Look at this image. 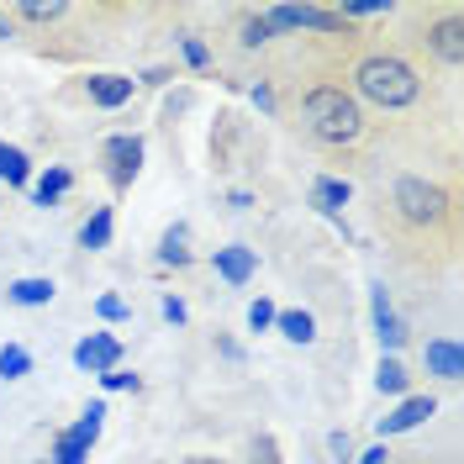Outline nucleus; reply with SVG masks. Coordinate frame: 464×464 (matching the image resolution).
Here are the masks:
<instances>
[{
  "instance_id": "obj_1",
  "label": "nucleus",
  "mask_w": 464,
  "mask_h": 464,
  "mask_svg": "<svg viewBox=\"0 0 464 464\" xmlns=\"http://www.w3.org/2000/svg\"><path fill=\"white\" fill-rule=\"evenodd\" d=\"M348 95L359 101V106H375V111H411L417 101H422V69L411 63V58L391 53V48H370V53L353 58V69H348Z\"/></svg>"
},
{
  "instance_id": "obj_2",
  "label": "nucleus",
  "mask_w": 464,
  "mask_h": 464,
  "mask_svg": "<svg viewBox=\"0 0 464 464\" xmlns=\"http://www.w3.org/2000/svg\"><path fill=\"white\" fill-rule=\"evenodd\" d=\"M301 132H306L317 148H327V153H343V148L364 143L370 116H364V106L348 95V85L317 80V85L301 95Z\"/></svg>"
},
{
  "instance_id": "obj_3",
  "label": "nucleus",
  "mask_w": 464,
  "mask_h": 464,
  "mask_svg": "<svg viewBox=\"0 0 464 464\" xmlns=\"http://www.w3.org/2000/svg\"><path fill=\"white\" fill-rule=\"evenodd\" d=\"M391 211H396V222H406V227L438 232L449 217H454V196H449L438 179L396 174V179H391Z\"/></svg>"
},
{
  "instance_id": "obj_4",
  "label": "nucleus",
  "mask_w": 464,
  "mask_h": 464,
  "mask_svg": "<svg viewBox=\"0 0 464 464\" xmlns=\"http://www.w3.org/2000/svg\"><path fill=\"white\" fill-rule=\"evenodd\" d=\"M143 153H148L143 132H111V138L101 143V169H106V185H111L116 196L138 185V174H143Z\"/></svg>"
},
{
  "instance_id": "obj_5",
  "label": "nucleus",
  "mask_w": 464,
  "mask_h": 464,
  "mask_svg": "<svg viewBox=\"0 0 464 464\" xmlns=\"http://www.w3.org/2000/svg\"><path fill=\"white\" fill-rule=\"evenodd\" d=\"M121 359H127V343L116 333H85L74 343V370H85V375H111V370H121Z\"/></svg>"
},
{
  "instance_id": "obj_6",
  "label": "nucleus",
  "mask_w": 464,
  "mask_h": 464,
  "mask_svg": "<svg viewBox=\"0 0 464 464\" xmlns=\"http://www.w3.org/2000/svg\"><path fill=\"white\" fill-rule=\"evenodd\" d=\"M428 417H438V396L433 391H417V396H401V401L380 417L375 433H380V443H385V438H401V433H411V428H422Z\"/></svg>"
},
{
  "instance_id": "obj_7",
  "label": "nucleus",
  "mask_w": 464,
  "mask_h": 464,
  "mask_svg": "<svg viewBox=\"0 0 464 464\" xmlns=\"http://www.w3.org/2000/svg\"><path fill=\"white\" fill-rule=\"evenodd\" d=\"M422 43H428V53H433L443 69H459L464 63V16H459V5H449L433 27L422 32Z\"/></svg>"
},
{
  "instance_id": "obj_8",
  "label": "nucleus",
  "mask_w": 464,
  "mask_h": 464,
  "mask_svg": "<svg viewBox=\"0 0 464 464\" xmlns=\"http://www.w3.org/2000/svg\"><path fill=\"white\" fill-rule=\"evenodd\" d=\"M422 370L438 380V385H459L464 380V348L454 333H438V338H428L422 343Z\"/></svg>"
},
{
  "instance_id": "obj_9",
  "label": "nucleus",
  "mask_w": 464,
  "mask_h": 464,
  "mask_svg": "<svg viewBox=\"0 0 464 464\" xmlns=\"http://www.w3.org/2000/svg\"><path fill=\"white\" fill-rule=\"evenodd\" d=\"M353 201V185H348L343 174H312V185H306V206L327 217V222H338L343 227V206Z\"/></svg>"
},
{
  "instance_id": "obj_10",
  "label": "nucleus",
  "mask_w": 464,
  "mask_h": 464,
  "mask_svg": "<svg viewBox=\"0 0 464 464\" xmlns=\"http://www.w3.org/2000/svg\"><path fill=\"white\" fill-rule=\"evenodd\" d=\"M370 322H375L380 353H401V343H406V322H401V312L391 306V290H385V285H370Z\"/></svg>"
},
{
  "instance_id": "obj_11",
  "label": "nucleus",
  "mask_w": 464,
  "mask_h": 464,
  "mask_svg": "<svg viewBox=\"0 0 464 464\" xmlns=\"http://www.w3.org/2000/svg\"><path fill=\"white\" fill-rule=\"evenodd\" d=\"M211 269H217V280L232 290H243L254 275H259V248H248V243H227V248H217L211 254Z\"/></svg>"
},
{
  "instance_id": "obj_12",
  "label": "nucleus",
  "mask_w": 464,
  "mask_h": 464,
  "mask_svg": "<svg viewBox=\"0 0 464 464\" xmlns=\"http://www.w3.org/2000/svg\"><path fill=\"white\" fill-rule=\"evenodd\" d=\"M69 190H74V169H69V164H48L43 174H32V185H27L32 206H43V211L63 206V196H69Z\"/></svg>"
},
{
  "instance_id": "obj_13",
  "label": "nucleus",
  "mask_w": 464,
  "mask_h": 464,
  "mask_svg": "<svg viewBox=\"0 0 464 464\" xmlns=\"http://www.w3.org/2000/svg\"><path fill=\"white\" fill-rule=\"evenodd\" d=\"M85 95H90V106L116 111V106H127V101L138 95V80H132V74H90V80H85Z\"/></svg>"
},
{
  "instance_id": "obj_14",
  "label": "nucleus",
  "mask_w": 464,
  "mask_h": 464,
  "mask_svg": "<svg viewBox=\"0 0 464 464\" xmlns=\"http://www.w3.org/2000/svg\"><path fill=\"white\" fill-rule=\"evenodd\" d=\"M58 285L48 280V275H22V280H11L5 285V301L11 306H22V312H37V306H53Z\"/></svg>"
},
{
  "instance_id": "obj_15",
  "label": "nucleus",
  "mask_w": 464,
  "mask_h": 464,
  "mask_svg": "<svg viewBox=\"0 0 464 464\" xmlns=\"http://www.w3.org/2000/svg\"><path fill=\"white\" fill-rule=\"evenodd\" d=\"M5 11H11V22H32V27H53L63 16H74L69 0H16V5H5Z\"/></svg>"
},
{
  "instance_id": "obj_16",
  "label": "nucleus",
  "mask_w": 464,
  "mask_h": 464,
  "mask_svg": "<svg viewBox=\"0 0 464 464\" xmlns=\"http://www.w3.org/2000/svg\"><path fill=\"white\" fill-rule=\"evenodd\" d=\"M275 333H280L285 343L312 348V343H317V317H312L306 306H290V312H275Z\"/></svg>"
},
{
  "instance_id": "obj_17",
  "label": "nucleus",
  "mask_w": 464,
  "mask_h": 464,
  "mask_svg": "<svg viewBox=\"0 0 464 464\" xmlns=\"http://www.w3.org/2000/svg\"><path fill=\"white\" fill-rule=\"evenodd\" d=\"M111 237H116V211L111 206H95L85 222H80V248L101 254V248H111Z\"/></svg>"
},
{
  "instance_id": "obj_18",
  "label": "nucleus",
  "mask_w": 464,
  "mask_h": 464,
  "mask_svg": "<svg viewBox=\"0 0 464 464\" xmlns=\"http://www.w3.org/2000/svg\"><path fill=\"white\" fill-rule=\"evenodd\" d=\"M375 391L380 396H411V370L401 364V353H380V364H375Z\"/></svg>"
},
{
  "instance_id": "obj_19",
  "label": "nucleus",
  "mask_w": 464,
  "mask_h": 464,
  "mask_svg": "<svg viewBox=\"0 0 464 464\" xmlns=\"http://www.w3.org/2000/svg\"><path fill=\"white\" fill-rule=\"evenodd\" d=\"M190 259H196V254H190V222L164 227V237H159V264H164V269H185Z\"/></svg>"
},
{
  "instance_id": "obj_20",
  "label": "nucleus",
  "mask_w": 464,
  "mask_h": 464,
  "mask_svg": "<svg viewBox=\"0 0 464 464\" xmlns=\"http://www.w3.org/2000/svg\"><path fill=\"white\" fill-rule=\"evenodd\" d=\"M32 159H27V148H16V143H0V179H5V190H27L32 185Z\"/></svg>"
},
{
  "instance_id": "obj_21",
  "label": "nucleus",
  "mask_w": 464,
  "mask_h": 464,
  "mask_svg": "<svg viewBox=\"0 0 464 464\" xmlns=\"http://www.w3.org/2000/svg\"><path fill=\"white\" fill-rule=\"evenodd\" d=\"M32 375V348L27 343H5L0 348V380L5 385H16V380Z\"/></svg>"
},
{
  "instance_id": "obj_22",
  "label": "nucleus",
  "mask_w": 464,
  "mask_h": 464,
  "mask_svg": "<svg viewBox=\"0 0 464 464\" xmlns=\"http://www.w3.org/2000/svg\"><path fill=\"white\" fill-rule=\"evenodd\" d=\"M174 48H179V58H185V69H196V74H206V69L217 63V58H211V48H206L196 32H179V37H174Z\"/></svg>"
},
{
  "instance_id": "obj_23",
  "label": "nucleus",
  "mask_w": 464,
  "mask_h": 464,
  "mask_svg": "<svg viewBox=\"0 0 464 464\" xmlns=\"http://www.w3.org/2000/svg\"><path fill=\"white\" fill-rule=\"evenodd\" d=\"M343 22H370V16H391L396 5L391 0H343V5H333Z\"/></svg>"
},
{
  "instance_id": "obj_24",
  "label": "nucleus",
  "mask_w": 464,
  "mask_h": 464,
  "mask_svg": "<svg viewBox=\"0 0 464 464\" xmlns=\"http://www.w3.org/2000/svg\"><path fill=\"white\" fill-rule=\"evenodd\" d=\"M269 37H275V32L264 27L259 11H254V16H243V27H237V48H248V53H254V48H264Z\"/></svg>"
},
{
  "instance_id": "obj_25",
  "label": "nucleus",
  "mask_w": 464,
  "mask_h": 464,
  "mask_svg": "<svg viewBox=\"0 0 464 464\" xmlns=\"http://www.w3.org/2000/svg\"><path fill=\"white\" fill-rule=\"evenodd\" d=\"M275 312H280V306H275L269 295H259V301L248 306V333H275Z\"/></svg>"
},
{
  "instance_id": "obj_26",
  "label": "nucleus",
  "mask_w": 464,
  "mask_h": 464,
  "mask_svg": "<svg viewBox=\"0 0 464 464\" xmlns=\"http://www.w3.org/2000/svg\"><path fill=\"white\" fill-rule=\"evenodd\" d=\"M95 317H101V322H127V317H132V306H127L121 295L106 290V295H95Z\"/></svg>"
},
{
  "instance_id": "obj_27",
  "label": "nucleus",
  "mask_w": 464,
  "mask_h": 464,
  "mask_svg": "<svg viewBox=\"0 0 464 464\" xmlns=\"http://www.w3.org/2000/svg\"><path fill=\"white\" fill-rule=\"evenodd\" d=\"M101 391H143V375L138 370H111V375H101Z\"/></svg>"
},
{
  "instance_id": "obj_28",
  "label": "nucleus",
  "mask_w": 464,
  "mask_h": 464,
  "mask_svg": "<svg viewBox=\"0 0 464 464\" xmlns=\"http://www.w3.org/2000/svg\"><path fill=\"white\" fill-rule=\"evenodd\" d=\"M159 312H164V322H174V327H185V322H190V306H185L179 295H164V301H159Z\"/></svg>"
},
{
  "instance_id": "obj_29",
  "label": "nucleus",
  "mask_w": 464,
  "mask_h": 464,
  "mask_svg": "<svg viewBox=\"0 0 464 464\" xmlns=\"http://www.w3.org/2000/svg\"><path fill=\"white\" fill-rule=\"evenodd\" d=\"M391 443H375V449H364V454H353V464H391Z\"/></svg>"
},
{
  "instance_id": "obj_30",
  "label": "nucleus",
  "mask_w": 464,
  "mask_h": 464,
  "mask_svg": "<svg viewBox=\"0 0 464 464\" xmlns=\"http://www.w3.org/2000/svg\"><path fill=\"white\" fill-rule=\"evenodd\" d=\"M254 464H280V449H275V438H259V443H254Z\"/></svg>"
},
{
  "instance_id": "obj_31",
  "label": "nucleus",
  "mask_w": 464,
  "mask_h": 464,
  "mask_svg": "<svg viewBox=\"0 0 464 464\" xmlns=\"http://www.w3.org/2000/svg\"><path fill=\"white\" fill-rule=\"evenodd\" d=\"M169 80H174V69H169V63H159V69H148L138 85H169Z\"/></svg>"
},
{
  "instance_id": "obj_32",
  "label": "nucleus",
  "mask_w": 464,
  "mask_h": 464,
  "mask_svg": "<svg viewBox=\"0 0 464 464\" xmlns=\"http://www.w3.org/2000/svg\"><path fill=\"white\" fill-rule=\"evenodd\" d=\"M254 106H259V111H275V90L264 85V80L254 85Z\"/></svg>"
},
{
  "instance_id": "obj_33",
  "label": "nucleus",
  "mask_w": 464,
  "mask_h": 464,
  "mask_svg": "<svg viewBox=\"0 0 464 464\" xmlns=\"http://www.w3.org/2000/svg\"><path fill=\"white\" fill-rule=\"evenodd\" d=\"M217 353H222V359H232V364H237V359H243V348L232 343V338H217Z\"/></svg>"
},
{
  "instance_id": "obj_34",
  "label": "nucleus",
  "mask_w": 464,
  "mask_h": 464,
  "mask_svg": "<svg viewBox=\"0 0 464 464\" xmlns=\"http://www.w3.org/2000/svg\"><path fill=\"white\" fill-rule=\"evenodd\" d=\"M5 37H16V22H11V11H0V43Z\"/></svg>"
},
{
  "instance_id": "obj_35",
  "label": "nucleus",
  "mask_w": 464,
  "mask_h": 464,
  "mask_svg": "<svg viewBox=\"0 0 464 464\" xmlns=\"http://www.w3.org/2000/svg\"><path fill=\"white\" fill-rule=\"evenodd\" d=\"M0 206H5V201H0Z\"/></svg>"
}]
</instances>
